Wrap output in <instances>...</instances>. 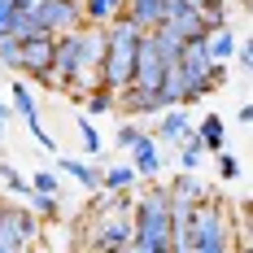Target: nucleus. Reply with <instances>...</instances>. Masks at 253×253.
<instances>
[{"label":"nucleus","instance_id":"f257e3e1","mask_svg":"<svg viewBox=\"0 0 253 253\" xmlns=\"http://www.w3.org/2000/svg\"><path fill=\"white\" fill-rule=\"evenodd\" d=\"M245 227V214H240ZM231 227V210L214 197H201L192 205V223H188V240L179 253H236V231Z\"/></svg>","mask_w":253,"mask_h":253},{"label":"nucleus","instance_id":"f03ea898","mask_svg":"<svg viewBox=\"0 0 253 253\" xmlns=\"http://www.w3.org/2000/svg\"><path fill=\"white\" fill-rule=\"evenodd\" d=\"M140 35H144V31L131 26L123 13L105 26V57H101V66H96V87H105V92H123L126 83H131Z\"/></svg>","mask_w":253,"mask_h":253},{"label":"nucleus","instance_id":"7ed1b4c3","mask_svg":"<svg viewBox=\"0 0 253 253\" xmlns=\"http://www.w3.org/2000/svg\"><path fill=\"white\" fill-rule=\"evenodd\" d=\"M131 249H170V192L153 183L140 201H131Z\"/></svg>","mask_w":253,"mask_h":253},{"label":"nucleus","instance_id":"20e7f679","mask_svg":"<svg viewBox=\"0 0 253 253\" xmlns=\"http://www.w3.org/2000/svg\"><path fill=\"white\" fill-rule=\"evenodd\" d=\"M52 44H57V35H44V31L18 40V66L13 70H26L31 83L52 87Z\"/></svg>","mask_w":253,"mask_h":253},{"label":"nucleus","instance_id":"39448f33","mask_svg":"<svg viewBox=\"0 0 253 253\" xmlns=\"http://www.w3.org/2000/svg\"><path fill=\"white\" fill-rule=\"evenodd\" d=\"M35 231H40V218H35L31 210L0 201V253L31 249V245H35Z\"/></svg>","mask_w":253,"mask_h":253},{"label":"nucleus","instance_id":"423d86ee","mask_svg":"<svg viewBox=\"0 0 253 253\" xmlns=\"http://www.w3.org/2000/svg\"><path fill=\"white\" fill-rule=\"evenodd\" d=\"M31 13H35L40 31L66 35V31L83 26V0H31Z\"/></svg>","mask_w":253,"mask_h":253},{"label":"nucleus","instance_id":"0eeeda50","mask_svg":"<svg viewBox=\"0 0 253 253\" xmlns=\"http://www.w3.org/2000/svg\"><path fill=\"white\" fill-rule=\"evenodd\" d=\"M87 249L92 253H126L131 249V214H96V223L87 231Z\"/></svg>","mask_w":253,"mask_h":253},{"label":"nucleus","instance_id":"6e6552de","mask_svg":"<svg viewBox=\"0 0 253 253\" xmlns=\"http://www.w3.org/2000/svg\"><path fill=\"white\" fill-rule=\"evenodd\" d=\"M166 75H170V61L157 52L153 35L144 31V35H140V44H135V70H131V83H140V87H153V92H162Z\"/></svg>","mask_w":253,"mask_h":253},{"label":"nucleus","instance_id":"1a4fd4ad","mask_svg":"<svg viewBox=\"0 0 253 253\" xmlns=\"http://www.w3.org/2000/svg\"><path fill=\"white\" fill-rule=\"evenodd\" d=\"M114 109H123V114H131V118H149V114H162L166 101H162V92H153V87L126 83L123 92H114Z\"/></svg>","mask_w":253,"mask_h":253},{"label":"nucleus","instance_id":"9d476101","mask_svg":"<svg viewBox=\"0 0 253 253\" xmlns=\"http://www.w3.org/2000/svg\"><path fill=\"white\" fill-rule=\"evenodd\" d=\"M13 109L22 114V123L31 126V135H35V144L40 149H57V140H52L48 131H44V123H40V105H35V96H31V87H26L22 79H13Z\"/></svg>","mask_w":253,"mask_h":253},{"label":"nucleus","instance_id":"9b49d317","mask_svg":"<svg viewBox=\"0 0 253 253\" xmlns=\"http://www.w3.org/2000/svg\"><path fill=\"white\" fill-rule=\"evenodd\" d=\"M123 18L140 31H153L166 22V0H123Z\"/></svg>","mask_w":253,"mask_h":253},{"label":"nucleus","instance_id":"f8f14e48","mask_svg":"<svg viewBox=\"0 0 253 253\" xmlns=\"http://www.w3.org/2000/svg\"><path fill=\"white\" fill-rule=\"evenodd\" d=\"M157 135L170 140V144H183V135H192V118H188V109H183V105L162 109V118H157Z\"/></svg>","mask_w":253,"mask_h":253},{"label":"nucleus","instance_id":"ddd939ff","mask_svg":"<svg viewBox=\"0 0 253 253\" xmlns=\"http://www.w3.org/2000/svg\"><path fill=\"white\" fill-rule=\"evenodd\" d=\"M192 135H197V144L205 153H223V140H227V123H223V114H205L201 123L192 126Z\"/></svg>","mask_w":253,"mask_h":253},{"label":"nucleus","instance_id":"4468645a","mask_svg":"<svg viewBox=\"0 0 253 253\" xmlns=\"http://www.w3.org/2000/svg\"><path fill=\"white\" fill-rule=\"evenodd\" d=\"M131 170L140 179H153V175H162V149L153 144V135H144L135 149H131Z\"/></svg>","mask_w":253,"mask_h":253},{"label":"nucleus","instance_id":"2eb2a0df","mask_svg":"<svg viewBox=\"0 0 253 253\" xmlns=\"http://www.w3.org/2000/svg\"><path fill=\"white\" fill-rule=\"evenodd\" d=\"M236 31L231 26H210V35H205V52H210V61H218V66H227L231 52H236Z\"/></svg>","mask_w":253,"mask_h":253},{"label":"nucleus","instance_id":"dca6fc26","mask_svg":"<svg viewBox=\"0 0 253 253\" xmlns=\"http://www.w3.org/2000/svg\"><path fill=\"white\" fill-rule=\"evenodd\" d=\"M166 192H170L175 201H192V205L201 201V197H210V188L197 179V170H179L175 183H166Z\"/></svg>","mask_w":253,"mask_h":253},{"label":"nucleus","instance_id":"f3484780","mask_svg":"<svg viewBox=\"0 0 253 253\" xmlns=\"http://www.w3.org/2000/svg\"><path fill=\"white\" fill-rule=\"evenodd\" d=\"M123 13V0H83V26H109Z\"/></svg>","mask_w":253,"mask_h":253},{"label":"nucleus","instance_id":"a211bd4d","mask_svg":"<svg viewBox=\"0 0 253 253\" xmlns=\"http://www.w3.org/2000/svg\"><path fill=\"white\" fill-rule=\"evenodd\" d=\"M61 170H66V175H75L83 192H101V170H96L92 162H79V157H61Z\"/></svg>","mask_w":253,"mask_h":253},{"label":"nucleus","instance_id":"6ab92c4d","mask_svg":"<svg viewBox=\"0 0 253 253\" xmlns=\"http://www.w3.org/2000/svg\"><path fill=\"white\" fill-rule=\"evenodd\" d=\"M135 170H131V162L126 166H109V170H101V192H131V183H135Z\"/></svg>","mask_w":253,"mask_h":253},{"label":"nucleus","instance_id":"aec40b11","mask_svg":"<svg viewBox=\"0 0 253 253\" xmlns=\"http://www.w3.org/2000/svg\"><path fill=\"white\" fill-rule=\"evenodd\" d=\"M83 109H87V118L114 114V92H105V87H87V92H83Z\"/></svg>","mask_w":253,"mask_h":253},{"label":"nucleus","instance_id":"412c9836","mask_svg":"<svg viewBox=\"0 0 253 253\" xmlns=\"http://www.w3.org/2000/svg\"><path fill=\"white\" fill-rule=\"evenodd\" d=\"M201 157H205V149L197 144V135H183V144H179V170H197Z\"/></svg>","mask_w":253,"mask_h":253},{"label":"nucleus","instance_id":"4be33fe9","mask_svg":"<svg viewBox=\"0 0 253 253\" xmlns=\"http://www.w3.org/2000/svg\"><path fill=\"white\" fill-rule=\"evenodd\" d=\"M210 26H227V0H192Z\"/></svg>","mask_w":253,"mask_h":253},{"label":"nucleus","instance_id":"5701e85b","mask_svg":"<svg viewBox=\"0 0 253 253\" xmlns=\"http://www.w3.org/2000/svg\"><path fill=\"white\" fill-rule=\"evenodd\" d=\"M0 179H4V188H9L13 197H31V183H26V179L18 175V170H13L9 162H0Z\"/></svg>","mask_w":253,"mask_h":253},{"label":"nucleus","instance_id":"b1692460","mask_svg":"<svg viewBox=\"0 0 253 253\" xmlns=\"http://www.w3.org/2000/svg\"><path fill=\"white\" fill-rule=\"evenodd\" d=\"M57 197H48V192H31V214L35 218H57Z\"/></svg>","mask_w":253,"mask_h":253},{"label":"nucleus","instance_id":"393cba45","mask_svg":"<svg viewBox=\"0 0 253 253\" xmlns=\"http://www.w3.org/2000/svg\"><path fill=\"white\" fill-rule=\"evenodd\" d=\"M79 135H83V153H87V157H96V153L105 149V140L96 135V126L87 123V118H79Z\"/></svg>","mask_w":253,"mask_h":253},{"label":"nucleus","instance_id":"a878e982","mask_svg":"<svg viewBox=\"0 0 253 253\" xmlns=\"http://www.w3.org/2000/svg\"><path fill=\"white\" fill-rule=\"evenodd\" d=\"M114 140H118V149H126V153H131L135 144H140V140H144V131H140L135 123H123V126H118V135H114Z\"/></svg>","mask_w":253,"mask_h":253},{"label":"nucleus","instance_id":"bb28decb","mask_svg":"<svg viewBox=\"0 0 253 253\" xmlns=\"http://www.w3.org/2000/svg\"><path fill=\"white\" fill-rule=\"evenodd\" d=\"M214 166H218V179L227 183V179H240V162L231 157V153H214Z\"/></svg>","mask_w":253,"mask_h":253},{"label":"nucleus","instance_id":"cd10ccee","mask_svg":"<svg viewBox=\"0 0 253 253\" xmlns=\"http://www.w3.org/2000/svg\"><path fill=\"white\" fill-rule=\"evenodd\" d=\"M26 183H31V192H48V197H57V175H52V170H35Z\"/></svg>","mask_w":253,"mask_h":253},{"label":"nucleus","instance_id":"c85d7f7f","mask_svg":"<svg viewBox=\"0 0 253 253\" xmlns=\"http://www.w3.org/2000/svg\"><path fill=\"white\" fill-rule=\"evenodd\" d=\"M0 61H4L9 70L18 66V40H13V35H0Z\"/></svg>","mask_w":253,"mask_h":253},{"label":"nucleus","instance_id":"c756f323","mask_svg":"<svg viewBox=\"0 0 253 253\" xmlns=\"http://www.w3.org/2000/svg\"><path fill=\"white\" fill-rule=\"evenodd\" d=\"M210 83H214V92H218V87L227 83V66H218V61H214V66H210Z\"/></svg>","mask_w":253,"mask_h":253},{"label":"nucleus","instance_id":"7c9ffc66","mask_svg":"<svg viewBox=\"0 0 253 253\" xmlns=\"http://www.w3.org/2000/svg\"><path fill=\"white\" fill-rule=\"evenodd\" d=\"M126 253H170V249H126Z\"/></svg>","mask_w":253,"mask_h":253},{"label":"nucleus","instance_id":"2f4dec72","mask_svg":"<svg viewBox=\"0 0 253 253\" xmlns=\"http://www.w3.org/2000/svg\"><path fill=\"white\" fill-rule=\"evenodd\" d=\"M0 135H4V123H0Z\"/></svg>","mask_w":253,"mask_h":253},{"label":"nucleus","instance_id":"473e14b6","mask_svg":"<svg viewBox=\"0 0 253 253\" xmlns=\"http://www.w3.org/2000/svg\"><path fill=\"white\" fill-rule=\"evenodd\" d=\"M22 253H35V249H22Z\"/></svg>","mask_w":253,"mask_h":253}]
</instances>
